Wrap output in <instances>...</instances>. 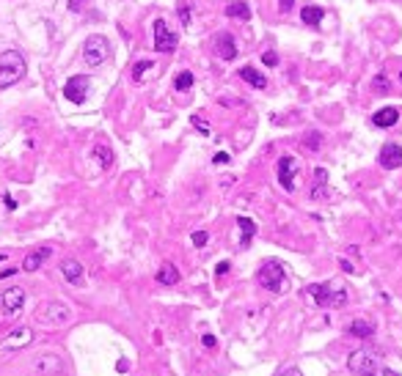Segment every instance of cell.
Listing matches in <instances>:
<instances>
[{"label": "cell", "mask_w": 402, "mask_h": 376, "mask_svg": "<svg viewBox=\"0 0 402 376\" xmlns=\"http://www.w3.org/2000/svg\"><path fill=\"white\" fill-rule=\"evenodd\" d=\"M309 300L317 302L320 308H339V305H347V288H334L331 283H314L306 288Z\"/></svg>", "instance_id": "cell-1"}, {"label": "cell", "mask_w": 402, "mask_h": 376, "mask_svg": "<svg viewBox=\"0 0 402 376\" xmlns=\"http://www.w3.org/2000/svg\"><path fill=\"white\" fill-rule=\"evenodd\" d=\"M25 77V58L17 50L0 53V88H8Z\"/></svg>", "instance_id": "cell-2"}, {"label": "cell", "mask_w": 402, "mask_h": 376, "mask_svg": "<svg viewBox=\"0 0 402 376\" xmlns=\"http://www.w3.org/2000/svg\"><path fill=\"white\" fill-rule=\"evenodd\" d=\"M347 368L356 376H380V357H377V351L358 349V351L350 354Z\"/></svg>", "instance_id": "cell-3"}, {"label": "cell", "mask_w": 402, "mask_h": 376, "mask_svg": "<svg viewBox=\"0 0 402 376\" xmlns=\"http://www.w3.org/2000/svg\"><path fill=\"white\" fill-rule=\"evenodd\" d=\"M257 281L262 288L268 291H284L287 288V272H284V264L281 261H265L257 272Z\"/></svg>", "instance_id": "cell-4"}, {"label": "cell", "mask_w": 402, "mask_h": 376, "mask_svg": "<svg viewBox=\"0 0 402 376\" xmlns=\"http://www.w3.org/2000/svg\"><path fill=\"white\" fill-rule=\"evenodd\" d=\"M110 58V44L105 36H89L83 44V61L89 66H102Z\"/></svg>", "instance_id": "cell-5"}, {"label": "cell", "mask_w": 402, "mask_h": 376, "mask_svg": "<svg viewBox=\"0 0 402 376\" xmlns=\"http://www.w3.org/2000/svg\"><path fill=\"white\" fill-rule=\"evenodd\" d=\"M179 44V36L168 28L166 20H155V50L157 53H174Z\"/></svg>", "instance_id": "cell-6"}, {"label": "cell", "mask_w": 402, "mask_h": 376, "mask_svg": "<svg viewBox=\"0 0 402 376\" xmlns=\"http://www.w3.org/2000/svg\"><path fill=\"white\" fill-rule=\"evenodd\" d=\"M89 88H91V80L86 74H74V77H69L67 86H64V96L69 102H74V105H83L86 96H89Z\"/></svg>", "instance_id": "cell-7"}, {"label": "cell", "mask_w": 402, "mask_h": 376, "mask_svg": "<svg viewBox=\"0 0 402 376\" xmlns=\"http://www.w3.org/2000/svg\"><path fill=\"white\" fill-rule=\"evenodd\" d=\"M25 302V288L14 286V288H6L3 297H0V305H3V316H17L20 308Z\"/></svg>", "instance_id": "cell-8"}, {"label": "cell", "mask_w": 402, "mask_h": 376, "mask_svg": "<svg viewBox=\"0 0 402 376\" xmlns=\"http://www.w3.org/2000/svg\"><path fill=\"white\" fill-rule=\"evenodd\" d=\"M39 321H47V324H64L69 321V308L64 302H50L39 311Z\"/></svg>", "instance_id": "cell-9"}, {"label": "cell", "mask_w": 402, "mask_h": 376, "mask_svg": "<svg viewBox=\"0 0 402 376\" xmlns=\"http://www.w3.org/2000/svg\"><path fill=\"white\" fill-rule=\"evenodd\" d=\"M295 170H298V165H295V157L284 154V157L278 159V182H281V187H284V189L295 187Z\"/></svg>", "instance_id": "cell-10"}, {"label": "cell", "mask_w": 402, "mask_h": 376, "mask_svg": "<svg viewBox=\"0 0 402 376\" xmlns=\"http://www.w3.org/2000/svg\"><path fill=\"white\" fill-rule=\"evenodd\" d=\"M212 47H215L218 58H223V61H235L237 58V44L229 33H218L215 41H212Z\"/></svg>", "instance_id": "cell-11"}, {"label": "cell", "mask_w": 402, "mask_h": 376, "mask_svg": "<svg viewBox=\"0 0 402 376\" xmlns=\"http://www.w3.org/2000/svg\"><path fill=\"white\" fill-rule=\"evenodd\" d=\"M34 368L39 374H64L67 371V365H64V360L58 354H41L34 363Z\"/></svg>", "instance_id": "cell-12"}, {"label": "cell", "mask_w": 402, "mask_h": 376, "mask_svg": "<svg viewBox=\"0 0 402 376\" xmlns=\"http://www.w3.org/2000/svg\"><path fill=\"white\" fill-rule=\"evenodd\" d=\"M380 165L389 168V170L402 168V149L397 143H386V146L380 149Z\"/></svg>", "instance_id": "cell-13"}, {"label": "cell", "mask_w": 402, "mask_h": 376, "mask_svg": "<svg viewBox=\"0 0 402 376\" xmlns=\"http://www.w3.org/2000/svg\"><path fill=\"white\" fill-rule=\"evenodd\" d=\"M34 341V333L28 330V327H20V330H14L3 344H0V349L3 351H8V349H20V346H28Z\"/></svg>", "instance_id": "cell-14"}, {"label": "cell", "mask_w": 402, "mask_h": 376, "mask_svg": "<svg viewBox=\"0 0 402 376\" xmlns=\"http://www.w3.org/2000/svg\"><path fill=\"white\" fill-rule=\"evenodd\" d=\"M50 255H53V248H36V250L28 253V258L22 261V269H25V272H36Z\"/></svg>", "instance_id": "cell-15"}, {"label": "cell", "mask_w": 402, "mask_h": 376, "mask_svg": "<svg viewBox=\"0 0 402 376\" xmlns=\"http://www.w3.org/2000/svg\"><path fill=\"white\" fill-rule=\"evenodd\" d=\"M397 121H400V110L397 107H383V110H377L372 116V124L380 126V129H389V126H394Z\"/></svg>", "instance_id": "cell-16"}, {"label": "cell", "mask_w": 402, "mask_h": 376, "mask_svg": "<svg viewBox=\"0 0 402 376\" xmlns=\"http://www.w3.org/2000/svg\"><path fill=\"white\" fill-rule=\"evenodd\" d=\"M347 335L367 341V338H372V335H375V327H372L369 321H364V318H356V321H350V324H347Z\"/></svg>", "instance_id": "cell-17"}, {"label": "cell", "mask_w": 402, "mask_h": 376, "mask_svg": "<svg viewBox=\"0 0 402 376\" xmlns=\"http://www.w3.org/2000/svg\"><path fill=\"white\" fill-rule=\"evenodd\" d=\"M61 272H64V278H67L69 283H74V286L83 283V267H80V261H74V258H67V261L61 264Z\"/></svg>", "instance_id": "cell-18"}, {"label": "cell", "mask_w": 402, "mask_h": 376, "mask_svg": "<svg viewBox=\"0 0 402 376\" xmlns=\"http://www.w3.org/2000/svg\"><path fill=\"white\" fill-rule=\"evenodd\" d=\"M237 225H240V248H248L251 245V239H254V234H257V222L248 217H237Z\"/></svg>", "instance_id": "cell-19"}, {"label": "cell", "mask_w": 402, "mask_h": 376, "mask_svg": "<svg viewBox=\"0 0 402 376\" xmlns=\"http://www.w3.org/2000/svg\"><path fill=\"white\" fill-rule=\"evenodd\" d=\"M240 77H242L245 83H251L254 88H268V80H265V74H259L254 66H242V69H240Z\"/></svg>", "instance_id": "cell-20"}, {"label": "cell", "mask_w": 402, "mask_h": 376, "mask_svg": "<svg viewBox=\"0 0 402 376\" xmlns=\"http://www.w3.org/2000/svg\"><path fill=\"white\" fill-rule=\"evenodd\" d=\"M157 283H163V286H176V283H179V269H176L174 264H163L160 272H157Z\"/></svg>", "instance_id": "cell-21"}, {"label": "cell", "mask_w": 402, "mask_h": 376, "mask_svg": "<svg viewBox=\"0 0 402 376\" xmlns=\"http://www.w3.org/2000/svg\"><path fill=\"white\" fill-rule=\"evenodd\" d=\"M301 20L306 25H320L323 22V8L320 6H306L301 11Z\"/></svg>", "instance_id": "cell-22"}, {"label": "cell", "mask_w": 402, "mask_h": 376, "mask_svg": "<svg viewBox=\"0 0 402 376\" xmlns=\"http://www.w3.org/2000/svg\"><path fill=\"white\" fill-rule=\"evenodd\" d=\"M226 14L235 17V20H248V17H251V8H248L242 0H237V3H229V6H226Z\"/></svg>", "instance_id": "cell-23"}, {"label": "cell", "mask_w": 402, "mask_h": 376, "mask_svg": "<svg viewBox=\"0 0 402 376\" xmlns=\"http://www.w3.org/2000/svg\"><path fill=\"white\" fill-rule=\"evenodd\" d=\"M174 88L176 91H190L193 88V72H179L176 80H174Z\"/></svg>", "instance_id": "cell-24"}, {"label": "cell", "mask_w": 402, "mask_h": 376, "mask_svg": "<svg viewBox=\"0 0 402 376\" xmlns=\"http://www.w3.org/2000/svg\"><path fill=\"white\" fill-rule=\"evenodd\" d=\"M94 159L100 162V168H110V162H113V154H110V149H105V146H97V149H94Z\"/></svg>", "instance_id": "cell-25"}, {"label": "cell", "mask_w": 402, "mask_h": 376, "mask_svg": "<svg viewBox=\"0 0 402 376\" xmlns=\"http://www.w3.org/2000/svg\"><path fill=\"white\" fill-rule=\"evenodd\" d=\"M152 69V61H141L133 66V80H138L141 83V77H143V72H149Z\"/></svg>", "instance_id": "cell-26"}, {"label": "cell", "mask_w": 402, "mask_h": 376, "mask_svg": "<svg viewBox=\"0 0 402 376\" xmlns=\"http://www.w3.org/2000/svg\"><path fill=\"white\" fill-rule=\"evenodd\" d=\"M306 149H311V152H314V149H320V135L309 132V135H306Z\"/></svg>", "instance_id": "cell-27"}, {"label": "cell", "mask_w": 402, "mask_h": 376, "mask_svg": "<svg viewBox=\"0 0 402 376\" xmlns=\"http://www.w3.org/2000/svg\"><path fill=\"white\" fill-rule=\"evenodd\" d=\"M375 88H377V91H389V80H386V74L375 77Z\"/></svg>", "instance_id": "cell-28"}, {"label": "cell", "mask_w": 402, "mask_h": 376, "mask_svg": "<svg viewBox=\"0 0 402 376\" xmlns=\"http://www.w3.org/2000/svg\"><path fill=\"white\" fill-rule=\"evenodd\" d=\"M193 245H196V248H204V245H207V234H204V231H196V234H193Z\"/></svg>", "instance_id": "cell-29"}, {"label": "cell", "mask_w": 402, "mask_h": 376, "mask_svg": "<svg viewBox=\"0 0 402 376\" xmlns=\"http://www.w3.org/2000/svg\"><path fill=\"white\" fill-rule=\"evenodd\" d=\"M262 61H265V66H275V63H278V55H275V53H265Z\"/></svg>", "instance_id": "cell-30"}, {"label": "cell", "mask_w": 402, "mask_h": 376, "mask_svg": "<svg viewBox=\"0 0 402 376\" xmlns=\"http://www.w3.org/2000/svg\"><path fill=\"white\" fill-rule=\"evenodd\" d=\"M193 124H196V126H199V129H201V132H204V135H209V126H207V124H204V121H201V119H199V116H193Z\"/></svg>", "instance_id": "cell-31"}, {"label": "cell", "mask_w": 402, "mask_h": 376, "mask_svg": "<svg viewBox=\"0 0 402 376\" xmlns=\"http://www.w3.org/2000/svg\"><path fill=\"white\" fill-rule=\"evenodd\" d=\"M179 20H182L185 25L190 22V14H188V6H182V8H179Z\"/></svg>", "instance_id": "cell-32"}, {"label": "cell", "mask_w": 402, "mask_h": 376, "mask_svg": "<svg viewBox=\"0 0 402 376\" xmlns=\"http://www.w3.org/2000/svg\"><path fill=\"white\" fill-rule=\"evenodd\" d=\"M229 269H232V267H229V261H221V264H218V269H215V272H218V275H226V272H229Z\"/></svg>", "instance_id": "cell-33"}, {"label": "cell", "mask_w": 402, "mask_h": 376, "mask_svg": "<svg viewBox=\"0 0 402 376\" xmlns=\"http://www.w3.org/2000/svg\"><path fill=\"white\" fill-rule=\"evenodd\" d=\"M201 344L207 346V349H215V338L212 335H201Z\"/></svg>", "instance_id": "cell-34"}, {"label": "cell", "mask_w": 402, "mask_h": 376, "mask_svg": "<svg viewBox=\"0 0 402 376\" xmlns=\"http://www.w3.org/2000/svg\"><path fill=\"white\" fill-rule=\"evenodd\" d=\"M292 3H295V0H278V6H281V11H284V14L292 8Z\"/></svg>", "instance_id": "cell-35"}, {"label": "cell", "mask_w": 402, "mask_h": 376, "mask_svg": "<svg viewBox=\"0 0 402 376\" xmlns=\"http://www.w3.org/2000/svg\"><path fill=\"white\" fill-rule=\"evenodd\" d=\"M226 162H229V154H223V152L215 154V165H226Z\"/></svg>", "instance_id": "cell-36"}, {"label": "cell", "mask_w": 402, "mask_h": 376, "mask_svg": "<svg viewBox=\"0 0 402 376\" xmlns=\"http://www.w3.org/2000/svg\"><path fill=\"white\" fill-rule=\"evenodd\" d=\"M14 272H17V269H14V267H8V269H3V272H0V281H3V278H11V275H14Z\"/></svg>", "instance_id": "cell-37"}, {"label": "cell", "mask_w": 402, "mask_h": 376, "mask_svg": "<svg viewBox=\"0 0 402 376\" xmlns=\"http://www.w3.org/2000/svg\"><path fill=\"white\" fill-rule=\"evenodd\" d=\"M80 6H83V0H69V8H72V11H77Z\"/></svg>", "instance_id": "cell-38"}, {"label": "cell", "mask_w": 402, "mask_h": 376, "mask_svg": "<svg viewBox=\"0 0 402 376\" xmlns=\"http://www.w3.org/2000/svg\"><path fill=\"white\" fill-rule=\"evenodd\" d=\"M342 269H344V272H356V269H353V264H350V261H342Z\"/></svg>", "instance_id": "cell-39"}, {"label": "cell", "mask_w": 402, "mask_h": 376, "mask_svg": "<svg viewBox=\"0 0 402 376\" xmlns=\"http://www.w3.org/2000/svg\"><path fill=\"white\" fill-rule=\"evenodd\" d=\"M281 376H303L301 371H295V368H290V371H284Z\"/></svg>", "instance_id": "cell-40"}, {"label": "cell", "mask_w": 402, "mask_h": 376, "mask_svg": "<svg viewBox=\"0 0 402 376\" xmlns=\"http://www.w3.org/2000/svg\"><path fill=\"white\" fill-rule=\"evenodd\" d=\"M380 376H400V374H397V371H389V368H383V371H380Z\"/></svg>", "instance_id": "cell-41"}, {"label": "cell", "mask_w": 402, "mask_h": 376, "mask_svg": "<svg viewBox=\"0 0 402 376\" xmlns=\"http://www.w3.org/2000/svg\"><path fill=\"white\" fill-rule=\"evenodd\" d=\"M400 80H402V72H400Z\"/></svg>", "instance_id": "cell-42"}]
</instances>
